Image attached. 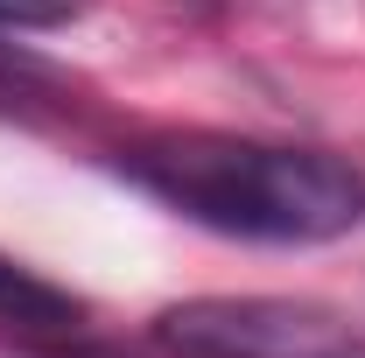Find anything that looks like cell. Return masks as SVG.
I'll list each match as a JSON object with an SVG mask.
<instances>
[{
    "mask_svg": "<svg viewBox=\"0 0 365 358\" xmlns=\"http://www.w3.org/2000/svg\"><path fill=\"white\" fill-rule=\"evenodd\" d=\"M120 176L176 218L253 246H330L365 225V169L260 134H140L120 148Z\"/></svg>",
    "mask_w": 365,
    "mask_h": 358,
    "instance_id": "obj_1",
    "label": "cell"
},
{
    "mask_svg": "<svg viewBox=\"0 0 365 358\" xmlns=\"http://www.w3.org/2000/svg\"><path fill=\"white\" fill-rule=\"evenodd\" d=\"M162 358H365V330L309 295H190L155 316Z\"/></svg>",
    "mask_w": 365,
    "mask_h": 358,
    "instance_id": "obj_2",
    "label": "cell"
},
{
    "mask_svg": "<svg viewBox=\"0 0 365 358\" xmlns=\"http://www.w3.org/2000/svg\"><path fill=\"white\" fill-rule=\"evenodd\" d=\"M0 330L7 337H36V344H63V337L85 330V310L56 281H43V274H29L21 260L0 253Z\"/></svg>",
    "mask_w": 365,
    "mask_h": 358,
    "instance_id": "obj_3",
    "label": "cell"
},
{
    "mask_svg": "<svg viewBox=\"0 0 365 358\" xmlns=\"http://www.w3.org/2000/svg\"><path fill=\"white\" fill-rule=\"evenodd\" d=\"M78 14L85 0H0V29H63Z\"/></svg>",
    "mask_w": 365,
    "mask_h": 358,
    "instance_id": "obj_4",
    "label": "cell"
}]
</instances>
